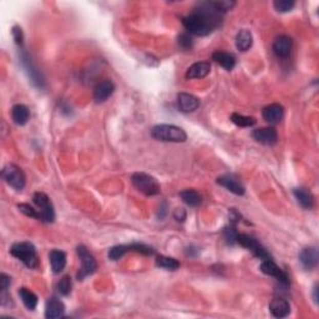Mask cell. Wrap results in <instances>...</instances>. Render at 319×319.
I'll list each match as a JSON object with an SVG mask.
<instances>
[{"label":"cell","instance_id":"34","mask_svg":"<svg viewBox=\"0 0 319 319\" xmlns=\"http://www.w3.org/2000/svg\"><path fill=\"white\" fill-rule=\"evenodd\" d=\"M18 208H19L20 212L24 213L25 216L31 217V218L39 220V212H37V210H35V208L31 207L30 205H27V204H20V205H18Z\"/></svg>","mask_w":319,"mask_h":319},{"label":"cell","instance_id":"20","mask_svg":"<svg viewBox=\"0 0 319 319\" xmlns=\"http://www.w3.org/2000/svg\"><path fill=\"white\" fill-rule=\"evenodd\" d=\"M293 195H294L298 204H300L304 210H310V208L313 207V205H314V197H313L312 192L307 190V188L303 187L294 188V190H293Z\"/></svg>","mask_w":319,"mask_h":319},{"label":"cell","instance_id":"19","mask_svg":"<svg viewBox=\"0 0 319 319\" xmlns=\"http://www.w3.org/2000/svg\"><path fill=\"white\" fill-rule=\"evenodd\" d=\"M49 261H50L51 269L55 274L60 273L64 271L66 266V254L65 252L60 251V249H53L49 254Z\"/></svg>","mask_w":319,"mask_h":319},{"label":"cell","instance_id":"10","mask_svg":"<svg viewBox=\"0 0 319 319\" xmlns=\"http://www.w3.org/2000/svg\"><path fill=\"white\" fill-rule=\"evenodd\" d=\"M201 103L200 98L196 97L195 95L187 94V92H180L177 95V107L184 114H190V112L196 111L198 109Z\"/></svg>","mask_w":319,"mask_h":319},{"label":"cell","instance_id":"37","mask_svg":"<svg viewBox=\"0 0 319 319\" xmlns=\"http://www.w3.org/2000/svg\"><path fill=\"white\" fill-rule=\"evenodd\" d=\"M10 283H11V278L9 277V275L5 273L0 274V288H2V291H8L10 287Z\"/></svg>","mask_w":319,"mask_h":319},{"label":"cell","instance_id":"23","mask_svg":"<svg viewBox=\"0 0 319 319\" xmlns=\"http://www.w3.org/2000/svg\"><path fill=\"white\" fill-rule=\"evenodd\" d=\"M22 60H23V64H24L25 69H27V71L29 72V76H30V79L31 81H33L34 85L37 86V88H43V85H44V80H43L42 75L39 74V71L34 68L33 63L30 62V59H29L27 53H23Z\"/></svg>","mask_w":319,"mask_h":319},{"label":"cell","instance_id":"31","mask_svg":"<svg viewBox=\"0 0 319 319\" xmlns=\"http://www.w3.org/2000/svg\"><path fill=\"white\" fill-rule=\"evenodd\" d=\"M71 288H72L71 278L69 277V275H64L62 280L59 281V283H57V291H59L60 294L65 295L66 297V295L70 294Z\"/></svg>","mask_w":319,"mask_h":319},{"label":"cell","instance_id":"24","mask_svg":"<svg viewBox=\"0 0 319 319\" xmlns=\"http://www.w3.org/2000/svg\"><path fill=\"white\" fill-rule=\"evenodd\" d=\"M252 44H253V36H252V33L247 29H242L237 33L236 35V46L240 51L245 53L251 49Z\"/></svg>","mask_w":319,"mask_h":319},{"label":"cell","instance_id":"26","mask_svg":"<svg viewBox=\"0 0 319 319\" xmlns=\"http://www.w3.org/2000/svg\"><path fill=\"white\" fill-rule=\"evenodd\" d=\"M19 297L22 300L24 306L27 307L29 310H34L37 306V295L34 292L29 291L28 288H20L19 289Z\"/></svg>","mask_w":319,"mask_h":319},{"label":"cell","instance_id":"6","mask_svg":"<svg viewBox=\"0 0 319 319\" xmlns=\"http://www.w3.org/2000/svg\"><path fill=\"white\" fill-rule=\"evenodd\" d=\"M33 202L39 210V221L45 223H51L55 220V212L53 204H51L50 198L44 192H35L33 196Z\"/></svg>","mask_w":319,"mask_h":319},{"label":"cell","instance_id":"12","mask_svg":"<svg viewBox=\"0 0 319 319\" xmlns=\"http://www.w3.org/2000/svg\"><path fill=\"white\" fill-rule=\"evenodd\" d=\"M318 249L315 247L304 248L300 254V262L306 271H313L318 266Z\"/></svg>","mask_w":319,"mask_h":319},{"label":"cell","instance_id":"36","mask_svg":"<svg viewBox=\"0 0 319 319\" xmlns=\"http://www.w3.org/2000/svg\"><path fill=\"white\" fill-rule=\"evenodd\" d=\"M13 37L15 40V43L19 46L23 45V40H24V35H23V30L20 27H14L13 28Z\"/></svg>","mask_w":319,"mask_h":319},{"label":"cell","instance_id":"2","mask_svg":"<svg viewBox=\"0 0 319 319\" xmlns=\"http://www.w3.org/2000/svg\"><path fill=\"white\" fill-rule=\"evenodd\" d=\"M10 253L30 269H36L40 265L35 246L30 242L14 243L10 248Z\"/></svg>","mask_w":319,"mask_h":319},{"label":"cell","instance_id":"32","mask_svg":"<svg viewBox=\"0 0 319 319\" xmlns=\"http://www.w3.org/2000/svg\"><path fill=\"white\" fill-rule=\"evenodd\" d=\"M295 3L292 0H275L273 3L274 9L278 13H287V11H291L294 8Z\"/></svg>","mask_w":319,"mask_h":319},{"label":"cell","instance_id":"38","mask_svg":"<svg viewBox=\"0 0 319 319\" xmlns=\"http://www.w3.org/2000/svg\"><path fill=\"white\" fill-rule=\"evenodd\" d=\"M0 303H2L3 307L13 306V301H11L10 294H8V291H2V294H0Z\"/></svg>","mask_w":319,"mask_h":319},{"label":"cell","instance_id":"3","mask_svg":"<svg viewBox=\"0 0 319 319\" xmlns=\"http://www.w3.org/2000/svg\"><path fill=\"white\" fill-rule=\"evenodd\" d=\"M151 136L155 140L162 142H185L187 140V135L181 127L175 125H156L151 130Z\"/></svg>","mask_w":319,"mask_h":319},{"label":"cell","instance_id":"25","mask_svg":"<svg viewBox=\"0 0 319 319\" xmlns=\"http://www.w3.org/2000/svg\"><path fill=\"white\" fill-rule=\"evenodd\" d=\"M180 197H181V200L185 204L191 206V207H197L202 202L201 195L196 190H192V188H186V190L181 191Z\"/></svg>","mask_w":319,"mask_h":319},{"label":"cell","instance_id":"17","mask_svg":"<svg viewBox=\"0 0 319 319\" xmlns=\"http://www.w3.org/2000/svg\"><path fill=\"white\" fill-rule=\"evenodd\" d=\"M283 115L284 109L282 105H280V104H271V105L266 106L262 111L263 118H265L267 123L272 125L280 123V121L283 118Z\"/></svg>","mask_w":319,"mask_h":319},{"label":"cell","instance_id":"4","mask_svg":"<svg viewBox=\"0 0 319 319\" xmlns=\"http://www.w3.org/2000/svg\"><path fill=\"white\" fill-rule=\"evenodd\" d=\"M132 185L136 187V190L140 191L145 196H156L158 195L161 188L157 180L152 176L147 175L144 172H136L133 173L131 177Z\"/></svg>","mask_w":319,"mask_h":319},{"label":"cell","instance_id":"22","mask_svg":"<svg viewBox=\"0 0 319 319\" xmlns=\"http://www.w3.org/2000/svg\"><path fill=\"white\" fill-rule=\"evenodd\" d=\"M11 117H13V121L16 125L23 126V125H25L29 121L30 111H29L28 106L23 105V104H16L11 109Z\"/></svg>","mask_w":319,"mask_h":319},{"label":"cell","instance_id":"8","mask_svg":"<svg viewBox=\"0 0 319 319\" xmlns=\"http://www.w3.org/2000/svg\"><path fill=\"white\" fill-rule=\"evenodd\" d=\"M2 176L3 178L5 180V182H7L10 187H13L14 190L20 191L25 186L24 172H23L22 169L16 166V165L13 164L7 165V166L4 167V170H3Z\"/></svg>","mask_w":319,"mask_h":319},{"label":"cell","instance_id":"21","mask_svg":"<svg viewBox=\"0 0 319 319\" xmlns=\"http://www.w3.org/2000/svg\"><path fill=\"white\" fill-rule=\"evenodd\" d=\"M212 60L220 64L227 71H231L236 66V57H234V55L231 53H226V51H214L212 54Z\"/></svg>","mask_w":319,"mask_h":319},{"label":"cell","instance_id":"7","mask_svg":"<svg viewBox=\"0 0 319 319\" xmlns=\"http://www.w3.org/2000/svg\"><path fill=\"white\" fill-rule=\"evenodd\" d=\"M237 243H240L242 247L249 249L252 253L254 254L257 258H260L261 261H266V260H272L271 254L268 253V251L258 242V240L254 238V237L249 236V234L246 233H238L237 234Z\"/></svg>","mask_w":319,"mask_h":319},{"label":"cell","instance_id":"27","mask_svg":"<svg viewBox=\"0 0 319 319\" xmlns=\"http://www.w3.org/2000/svg\"><path fill=\"white\" fill-rule=\"evenodd\" d=\"M156 266L164 268L166 271H177L180 268V262L176 258L167 256H157L156 258Z\"/></svg>","mask_w":319,"mask_h":319},{"label":"cell","instance_id":"30","mask_svg":"<svg viewBox=\"0 0 319 319\" xmlns=\"http://www.w3.org/2000/svg\"><path fill=\"white\" fill-rule=\"evenodd\" d=\"M237 234H238V232L236 231V225L234 223L230 222V225L223 228V236H225L226 242L228 245H234L237 242Z\"/></svg>","mask_w":319,"mask_h":319},{"label":"cell","instance_id":"13","mask_svg":"<svg viewBox=\"0 0 319 319\" xmlns=\"http://www.w3.org/2000/svg\"><path fill=\"white\" fill-rule=\"evenodd\" d=\"M115 91V85L111 80L105 79L97 84L94 89V98L96 103H104Z\"/></svg>","mask_w":319,"mask_h":319},{"label":"cell","instance_id":"29","mask_svg":"<svg viewBox=\"0 0 319 319\" xmlns=\"http://www.w3.org/2000/svg\"><path fill=\"white\" fill-rule=\"evenodd\" d=\"M127 252H131L130 245H118L109 249L107 257H109V260L111 261H118L121 257H124Z\"/></svg>","mask_w":319,"mask_h":319},{"label":"cell","instance_id":"40","mask_svg":"<svg viewBox=\"0 0 319 319\" xmlns=\"http://www.w3.org/2000/svg\"><path fill=\"white\" fill-rule=\"evenodd\" d=\"M313 289H314V292H313V298H314V303H315V304H318V294H317V292H318V286H315Z\"/></svg>","mask_w":319,"mask_h":319},{"label":"cell","instance_id":"39","mask_svg":"<svg viewBox=\"0 0 319 319\" xmlns=\"http://www.w3.org/2000/svg\"><path fill=\"white\" fill-rule=\"evenodd\" d=\"M166 214H167V204L166 202H162V204L160 205V207H158L157 217L160 220H162L165 216H166Z\"/></svg>","mask_w":319,"mask_h":319},{"label":"cell","instance_id":"33","mask_svg":"<svg viewBox=\"0 0 319 319\" xmlns=\"http://www.w3.org/2000/svg\"><path fill=\"white\" fill-rule=\"evenodd\" d=\"M177 43H178V45L184 49V50H190V49H192V46H193V40L188 33L180 34L177 37Z\"/></svg>","mask_w":319,"mask_h":319},{"label":"cell","instance_id":"9","mask_svg":"<svg viewBox=\"0 0 319 319\" xmlns=\"http://www.w3.org/2000/svg\"><path fill=\"white\" fill-rule=\"evenodd\" d=\"M252 137L258 144L266 145V146H273L277 144L278 135L273 127H260L252 132Z\"/></svg>","mask_w":319,"mask_h":319},{"label":"cell","instance_id":"16","mask_svg":"<svg viewBox=\"0 0 319 319\" xmlns=\"http://www.w3.org/2000/svg\"><path fill=\"white\" fill-rule=\"evenodd\" d=\"M269 312L275 318H284L291 313L289 302L282 297H277L269 303Z\"/></svg>","mask_w":319,"mask_h":319},{"label":"cell","instance_id":"15","mask_svg":"<svg viewBox=\"0 0 319 319\" xmlns=\"http://www.w3.org/2000/svg\"><path fill=\"white\" fill-rule=\"evenodd\" d=\"M293 48V40L287 35H281L274 40L273 53L278 57H288Z\"/></svg>","mask_w":319,"mask_h":319},{"label":"cell","instance_id":"14","mask_svg":"<svg viewBox=\"0 0 319 319\" xmlns=\"http://www.w3.org/2000/svg\"><path fill=\"white\" fill-rule=\"evenodd\" d=\"M211 71V64L210 62H198L191 65L187 69L185 77L187 80H195V79H204L207 76Z\"/></svg>","mask_w":319,"mask_h":319},{"label":"cell","instance_id":"5","mask_svg":"<svg viewBox=\"0 0 319 319\" xmlns=\"http://www.w3.org/2000/svg\"><path fill=\"white\" fill-rule=\"evenodd\" d=\"M76 252L81 260V268L80 271L77 272L76 278L79 281H84L86 277L95 273V271L97 269V262L96 260H95V257L90 253L89 249L86 248L85 246L83 245L77 246Z\"/></svg>","mask_w":319,"mask_h":319},{"label":"cell","instance_id":"18","mask_svg":"<svg viewBox=\"0 0 319 319\" xmlns=\"http://www.w3.org/2000/svg\"><path fill=\"white\" fill-rule=\"evenodd\" d=\"M65 313V306L60 300L57 298H50L46 302L45 307V317L48 319H57L64 317Z\"/></svg>","mask_w":319,"mask_h":319},{"label":"cell","instance_id":"11","mask_svg":"<svg viewBox=\"0 0 319 319\" xmlns=\"http://www.w3.org/2000/svg\"><path fill=\"white\" fill-rule=\"evenodd\" d=\"M217 184L221 185V186L225 187L226 190H228L230 192L234 193V195L237 196H243L246 192L245 186L242 185V182H241L234 175L220 176V177L217 178Z\"/></svg>","mask_w":319,"mask_h":319},{"label":"cell","instance_id":"35","mask_svg":"<svg viewBox=\"0 0 319 319\" xmlns=\"http://www.w3.org/2000/svg\"><path fill=\"white\" fill-rule=\"evenodd\" d=\"M186 217H187V212L185 208L178 207L173 211V218H175L177 222H185Z\"/></svg>","mask_w":319,"mask_h":319},{"label":"cell","instance_id":"1","mask_svg":"<svg viewBox=\"0 0 319 319\" xmlns=\"http://www.w3.org/2000/svg\"><path fill=\"white\" fill-rule=\"evenodd\" d=\"M222 15L216 10L213 2L200 3L192 13L182 18V24L188 34L196 36L210 35L212 31L220 28Z\"/></svg>","mask_w":319,"mask_h":319},{"label":"cell","instance_id":"28","mask_svg":"<svg viewBox=\"0 0 319 319\" xmlns=\"http://www.w3.org/2000/svg\"><path fill=\"white\" fill-rule=\"evenodd\" d=\"M231 121L240 127H252L253 125H256V118L252 117V116L241 115L238 112H234V114L231 115Z\"/></svg>","mask_w":319,"mask_h":319}]
</instances>
